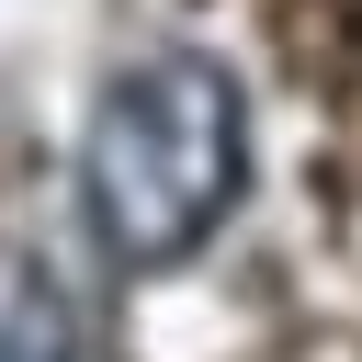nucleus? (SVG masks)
I'll return each instance as SVG.
<instances>
[{
  "mask_svg": "<svg viewBox=\"0 0 362 362\" xmlns=\"http://www.w3.org/2000/svg\"><path fill=\"white\" fill-rule=\"evenodd\" d=\"M238 181H249V102L215 57L158 45V57L113 68V90L90 102V136H79V215L102 238V260H124V272L192 260L226 226Z\"/></svg>",
  "mask_w": 362,
  "mask_h": 362,
  "instance_id": "obj_1",
  "label": "nucleus"
},
{
  "mask_svg": "<svg viewBox=\"0 0 362 362\" xmlns=\"http://www.w3.org/2000/svg\"><path fill=\"white\" fill-rule=\"evenodd\" d=\"M0 362H79V305L34 249H0Z\"/></svg>",
  "mask_w": 362,
  "mask_h": 362,
  "instance_id": "obj_2",
  "label": "nucleus"
}]
</instances>
